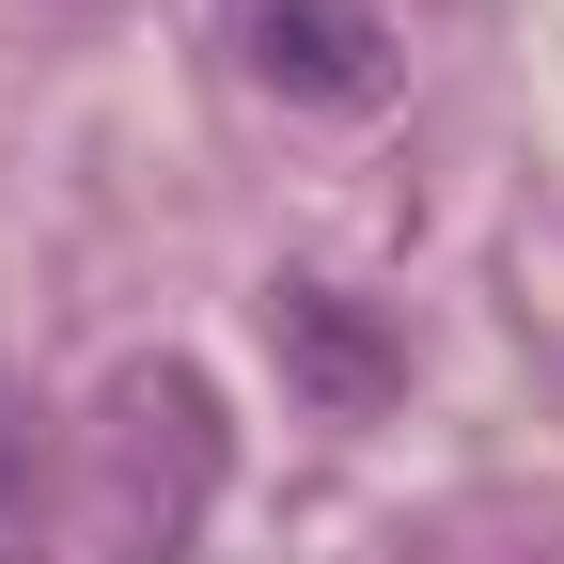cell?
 <instances>
[{
  "label": "cell",
  "mask_w": 564,
  "mask_h": 564,
  "mask_svg": "<svg viewBox=\"0 0 564 564\" xmlns=\"http://www.w3.org/2000/svg\"><path fill=\"white\" fill-rule=\"evenodd\" d=\"M47 502H63V423L0 361V564H47Z\"/></svg>",
  "instance_id": "4"
},
{
  "label": "cell",
  "mask_w": 564,
  "mask_h": 564,
  "mask_svg": "<svg viewBox=\"0 0 564 564\" xmlns=\"http://www.w3.org/2000/svg\"><path fill=\"white\" fill-rule=\"evenodd\" d=\"M220 470H236V423L188 361H126L95 392V533H110V564H188L204 518H220Z\"/></svg>",
  "instance_id": "1"
},
{
  "label": "cell",
  "mask_w": 564,
  "mask_h": 564,
  "mask_svg": "<svg viewBox=\"0 0 564 564\" xmlns=\"http://www.w3.org/2000/svg\"><path fill=\"white\" fill-rule=\"evenodd\" d=\"M220 32L267 95H299V110H361L392 79V17L377 0H220Z\"/></svg>",
  "instance_id": "2"
},
{
  "label": "cell",
  "mask_w": 564,
  "mask_h": 564,
  "mask_svg": "<svg viewBox=\"0 0 564 564\" xmlns=\"http://www.w3.org/2000/svg\"><path fill=\"white\" fill-rule=\"evenodd\" d=\"M267 345H282V377H299L329 423H361L392 392V329L345 299V282H267Z\"/></svg>",
  "instance_id": "3"
}]
</instances>
